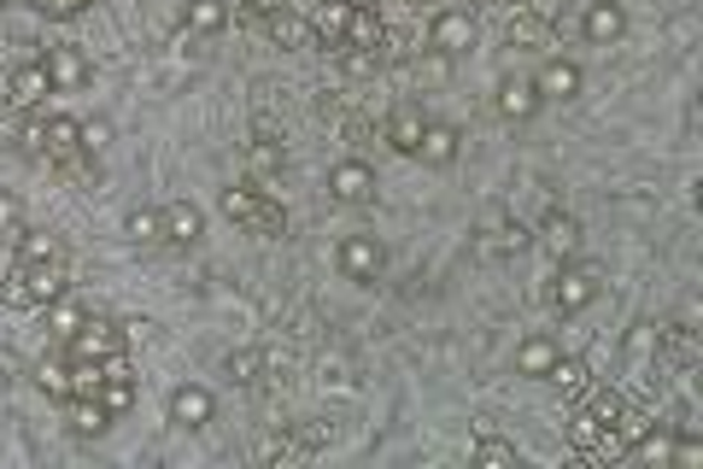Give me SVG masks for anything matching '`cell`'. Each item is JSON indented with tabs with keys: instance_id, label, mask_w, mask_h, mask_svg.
<instances>
[{
	"instance_id": "cell-1",
	"label": "cell",
	"mask_w": 703,
	"mask_h": 469,
	"mask_svg": "<svg viewBox=\"0 0 703 469\" xmlns=\"http://www.w3.org/2000/svg\"><path fill=\"white\" fill-rule=\"evenodd\" d=\"M71 282V258L53 235H18V264L0 282V305H53Z\"/></svg>"
},
{
	"instance_id": "cell-2",
	"label": "cell",
	"mask_w": 703,
	"mask_h": 469,
	"mask_svg": "<svg viewBox=\"0 0 703 469\" xmlns=\"http://www.w3.org/2000/svg\"><path fill=\"white\" fill-rule=\"evenodd\" d=\"M24 147L35 159H48L53 171L77 176V182H100L94 147H89V135H82L77 118H30V124H24Z\"/></svg>"
},
{
	"instance_id": "cell-3",
	"label": "cell",
	"mask_w": 703,
	"mask_h": 469,
	"mask_svg": "<svg viewBox=\"0 0 703 469\" xmlns=\"http://www.w3.org/2000/svg\"><path fill=\"white\" fill-rule=\"evenodd\" d=\"M223 212H230V223H241L246 235H264V241L287 235V212L264 188H230L223 194Z\"/></svg>"
},
{
	"instance_id": "cell-4",
	"label": "cell",
	"mask_w": 703,
	"mask_h": 469,
	"mask_svg": "<svg viewBox=\"0 0 703 469\" xmlns=\"http://www.w3.org/2000/svg\"><path fill=\"white\" fill-rule=\"evenodd\" d=\"M71 358H94V364H118L130 353V329L118 317H82V329L65 340Z\"/></svg>"
},
{
	"instance_id": "cell-5",
	"label": "cell",
	"mask_w": 703,
	"mask_h": 469,
	"mask_svg": "<svg viewBox=\"0 0 703 469\" xmlns=\"http://www.w3.org/2000/svg\"><path fill=\"white\" fill-rule=\"evenodd\" d=\"M328 435H335L328 422H294V428H282L276 440H264L258 458L264 463H305V458H317L328 446Z\"/></svg>"
},
{
	"instance_id": "cell-6",
	"label": "cell",
	"mask_w": 703,
	"mask_h": 469,
	"mask_svg": "<svg viewBox=\"0 0 703 469\" xmlns=\"http://www.w3.org/2000/svg\"><path fill=\"white\" fill-rule=\"evenodd\" d=\"M598 288H604V276H598L592 264H574V271L557 276V288H551V312H557V317L587 312V305L598 299Z\"/></svg>"
},
{
	"instance_id": "cell-7",
	"label": "cell",
	"mask_w": 703,
	"mask_h": 469,
	"mask_svg": "<svg viewBox=\"0 0 703 469\" xmlns=\"http://www.w3.org/2000/svg\"><path fill=\"white\" fill-rule=\"evenodd\" d=\"M328 194H335L340 206H369V200H376V171H369L364 159H346V165L328 171Z\"/></svg>"
},
{
	"instance_id": "cell-8",
	"label": "cell",
	"mask_w": 703,
	"mask_h": 469,
	"mask_svg": "<svg viewBox=\"0 0 703 469\" xmlns=\"http://www.w3.org/2000/svg\"><path fill=\"white\" fill-rule=\"evenodd\" d=\"M428 42L440 48L446 59H451V53H469V48H475V18H469V12H440V18L428 24Z\"/></svg>"
},
{
	"instance_id": "cell-9",
	"label": "cell",
	"mask_w": 703,
	"mask_h": 469,
	"mask_svg": "<svg viewBox=\"0 0 703 469\" xmlns=\"http://www.w3.org/2000/svg\"><path fill=\"white\" fill-rule=\"evenodd\" d=\"M41 71H48L53 89H82L89 83V59L77 48H41Z\"/></svg>"
},
{
	"instance_id": "cell-10",
	"label": "cell",
	"mask_w": 703,
	"mask_h": 469,
	"mask_svg": "<svg viewBox=\"0 0 703 469\" xmlns=\"http://www.w3.org/2000/svg\"><path fill=\"white\" fill-rule=\"evenodd\" d=\"M340 271H346L352 282L381 276V247H376V235H346V241H340Z\"/></svg>"
},
{
	"instance_id": "cell-11",
	"label": "cell",
	"mask_w": 703,
	"mask_h": 469,
	"mask_svg": "<svg viewBox=\"0 0 703 469\" xmlns=\"http://www.w3.org/2000/svg\"><path fill=\"white\" fill-rule=\"evenodd\" d=\"M581 30H587V42L610 48V42H622V30H628V12L615 7V0H592V7H587V18H581Z\"/></svg>"
},
{
	"instance_id": "cell-12",
	"label": "cell",
	"mask_w": 703,
	"mask_h": 469,
	"mask_svg": "<svg viewBox=\"0 0 703 469\" xmlns=\"http://www.w3.org/2000/svg\"><path fill=\"white\" fill-rule=\"evenodd\" d=\"M533 89H540V100H574L581 94V65H574V59H546Z\"/></svg>"
},
{
	"instance_id": "cell-13",
	"label": "cell",
	"mask_w": 703,
	"mask_h": 469,
	"mask_svg": "<svg viewBox=\"0 0 703 469\" xmlns=\"http://www.w3.org/2000/svg\"><path fill=\"white\" fill-rule=\"evenodd\" d=\"M346 24H352V7L346 0H328V7H317V18H312V42L323 53H340L346 48Z\"/></svg>"
},
{
	"instance_id": "cell-14",
	"label": "cell",
	"mask_w": 703,
	"mask_h": 469,
	"mask_svg": "<svg viewBox=\"0 0 703 469\" xmlns=\"http://www.w3.org/2000/svg\"><path fill=\"white\" fill-rule=\"evenodd\" d=\"M7 94H12V106H41V100L53 94V83H48V71H41V59H30V65H18L12 77H7Z\"/></svg>"
},
{
	"instance_id": "cell-15",
	"label": "cell",
	"mask_w": 703,
	"mask_h": 469,
	"mask_svg": "<svg viewBox=\"0 0 703 469\" xmlns=\"http://www.w3.org/2000/svg\"><path fill=\"white\" fill-rule=\"evenodd\" d=\"M212 411H217V399L205 394V387H176V394H171V422L176 428H205Z\"/></svg>"
},
{
	"instance_id": "cell-16",
	"label": "cell",
	"mask_w": 703,
	"mask_h": 469,
	"mask_svg": "<svg viewBox=\"0 0 703 469\" xmlns=\"http://www.w3.org/2000/svg\"><path fill=\"white\" fill-rule=\"evenodd\" d=\"M422 130H428V118H422L417 106H399V112H393L387 124H381V141H387L393 153H417Z\"/></svg>"
},
{
	"instance_id": "cell-17",
	"label": "cell",
	"mask_w": 703,
	"mask_h": 469,
	"mask_svg": "<svg viewBox=\"0 0 703 469\" xmlns=\"http://www.w3.org/2000/svg\"><path fill=\"white\" fill-rule=\"evenodd\" d=\"M499 112L510 118V124H528V118L540 112V89H533L528 77H505L499 83Z\"/></svg>"
},
{
	"instance_id": "cell-18",
	"label": "cell",
	"mask_w": 703,
	"mask_h": 469,
	"mask_svg": "<svg viewBox=\"0 0 703 469\" xmlns=\"http://www.w3.org/2000/svg\"><path fill=\"white\" fill-rule=\"evenodd\" d=\"M94 399H100V405H106V411H112V417H123V411H130V405H135V376H130V370H123V358H118V364H106V376H100V387H94Z\"/></svg>"
},
{
	"instance_id": "cell-19",
	"label": "cell",
	"mask_w": 703,
	"mask_h": 469,
	"mask_svg": "<svg viewBox=\"0 0 703 469\" xmlns=\"http://www.w3.org/2000/svg\"><path fill=\"white\" fill-rule=\"evenodd\" d=\"M656 358L674 364V370H686V364L697 358V346H692V329H686V323H663V329H656Z\"/></svg>"
},
{
	"instance_id": "cell-20",
	"label": "cell",
	"mask_w": 703,
	"mask_h": 469,
	"mask_svg": "<svg viewBox=\"0 0 703 469\" xmlns=\"http://www.w3.org/2000/svg\"><path fill=\"white\" fill-rule=\"evenodd\" d=\"M246 165H253L258 176H282L287 171V147H282L271 130H258L253 141H246Z\"/></svg>"
},
{
	"instance_id": "cell-21",
	"label": "cell",
	"mask_w": 703,
	"mask_h": 469,
	"mask_svg": "<svg viewBox=\"0 0 703 469\" xmlns=\"http://www.w3.org/2000/svg\"><path fill=\"white\" fill-rule=\"evenodd\" d=\"M546 381H557V394H569V399L592 394V370H587V358H563V353H557V364L546 370Z\"/></svg>"
},
{
	"instance_id": "cell-22",
	"label": "cell",
	"mask_w": 703,
	"mask_h": 469,
	"mask_svg": "<svg viewBox=\"0 0 703 469\" xmlns=\"http://www.w3.org/2000/svg\"><path fill=\"white\" fill-rule=\"evenodd\" d=\"M200 230H205V217L194 212V206H164V241H171V247H194L200 241Z\"/></svg>"
},
{
	"instance_id": "cell-23",
	"label": "cell",
	"mask_w": 703,
	"mask_h": 469,
	"mask_svg": "<svg viewBox=\"0 0 703 469\" xmlns=\"http://www.w3.org/2000/svg\"><path fill=\"white\" fill-rule=\"evenodd\" d=\"M417 159H422V165H451V159H458V130L428 124L422 141H417Z\"/></svg>"
},
{
	"instance_id": "cell-24",
	"label": "cell",
	"mask_w": 703,
	"mask_h": 469,
	"mask_svg": "<svg viewBox=\"0 0 703 469\" xmlns=\"http://www.w3.org/2000/svg\"><path fill=\"white\" fill-rule=\"evenodd\" d=\"M71 428H77L82 440H89V435H106V428H112V411H106L100 399H71Z\"/></svg>"
},
{
	"instance_id": "cell-25",
	"label": "cell",
	"mask_w": 703,
	"mask_h": 469,
	"mask_svg": "<svg viewBox=\"0 0 703 469\" xmlns=\"http://www.w3.org/2000/svg\"><path fill=\"white\" fill-rule=\"evenodd\" d=\"M264 364H271V358H264L258 346H241V353H230V358H223V370H230L241 387H258V381H264Z\"/></svg>"
},
{
	"instance_id": "cell-26",
	"label": "cell",
	"mask_w": 703,
	"mask_h": 469,
	"mask_svg": "<svg viewBox=\"0 0 703 469\" xmlns=\"http://www.w3.org/2000/svg\"><path fill=\"white\" fill-rule=\"evenodd\" d=\"M346 48H381V53H387V30H381V18H376V12H352V24H346Z\"/></svg>"
},
{
	"instance_id": "cell-27",
	"label": "cell",
	"mask_w": 703,
	"mask_h": 469,
	"mask_svg": "<svg viewBox=\"0 0 703 469\" xmlns=\"http://www.w3.org/2000/svg\"><path fill=\"white\" fill-rule=\"evenodd\" d=\"M123 230H130V241H141V247H153V241H164V212L135 206L130 217H123Z\"/></svg>"
},
{
	"instance_id": "cell-28",
	"label": "cell",
	"mask_w": 703,
	"mask_h": 469,
	"mask_svg": "<svg viewBox=\"0 0 703 469\" xmlns=\"http://www.w3.org/2000/svg\"><path fill=\"white\" fill-rule=\"evenodd\" d=\"M35 381H41V394H48V399H65L71 405V358H48L35 370Z\"/></svg>"
},
{
	"instance_id": "cell-29",
	"label": "cell",
	"mask_w": 703,
	"mask_h": 469,
	"mask_svg": "<svg viewBox=\"0 0 703 469\" xmlns=\"http://www.w3.org/2000/svg\"><path fill=\"white\" fill-rule=\"evenodd\" d=\"M557 364V346L551 340H528V346H516V370L522 376H546Z\"/></svg>"
},
{
	"instance_id": "cell-30",
	"label": "cell",
	"mask_w": 703,
	"mask_h": 469,
	"mask_svg": "<svg viewBox=\"0 0 703 469\" xmlns=\"http://www.w3.org/2000/svg\"><path fill=\"white\" fill-rule=\"evenodd\" d=\"M223 24H230V7H223V0H194V7H189V30L217 35Z\"/></svg>"
},
{
	"instance_id": "cell-31",
	"label": "cell",
	"mask_w": 703,
	"mask_h": 469,
	"mask_svg": "<svg viewBox=\"0 0 703 469\" xmlns=\"http://www.w3.org/2000/svg\"><path fill=\"white\" fill-rule=\"evenodd\" d=\"M335 59H340L352 77H376V71L387 65V53H381V48H340Z\"/></svg>"
},
{
	"instance_id": "cell-32",
	"label": "cell",
	"mask_w": 703,
	"mask_h": 469,
	"mask_svg": "<svg viewBox=\"0 0 703 469\" xmlns=\"http://www.w3.org/2000/svg\"><path fill=\"white\" fill-rule=\"evenodd\" d=\"M546 241H551L557 253H574V247H581V223L563 217V212H551V217H546Z\"/></svg>"
},
{
	"instance_id": "cell-33",
	"label": "cell",
	"mask_w": 703,
	"mask_h": 469,
	"mask_svg": "<svg viewBox=\"0 0 703 469\" xmlns=\"http://www.w3.org/2000/svg\"><path fill=\"white\" fill-rule=\"evenodd\" d=\"M475 463H487V469H505V463H516V446H505V440H492V435H481L475 440V452H469Z\"/></svg>"
},
{
	"instance_id": "cell-34",
	"label": "cell",
	"mask_w": 703,
	"mask_h": 469,
	"mask_svg": "<svg viewBox=\"0 0 703 469\" xmlns=\"http://www.w3.org/2000/svg\"><path fill=\"white\" fill-rule=\"evenodd\" d=\"M82 317H89V312H82V305H53V312H48V329L59 335V346H65V340L82 329Z\"/></svg>"
},
{
	"instance_id": "cell-35",
	"label": "cell",
	"mask_w": 703,
	"mask_h": 469,
	"mask_svg": "<svg viewBox=\"0 0 703 469\" xmlns=\"http://www.w3.org/2000/svg\"><path fill=\"white\" fill-rule=\"evenodd\" d=\"M18 235H24V200L0 194V241H18Z\"/></svg>"
},
{
	"instance_id": "cell-36",
	"label": "cell",
	"mask_w": 703,
	"mask_h": 469,
	"mask_svg": "<svg viewBox=\"0 0 703 469\" xmlns=\"http://www.w3.org/2000/svg\"><path fill=\"white\" fill-rule=\"evenodd\" d=\"M505 12H522V18H540V24H557L563 0H505Z\"/></svg>"
},
{
	"instance_id": "cell-37",
	"label": "cell",
	"mask_w": 703,
	"mask_h": 469,
	"mask_svg": "<svg viewBox=\"0 0 703 469\" xmlns=\"http://www.w3.org/2000/svg\"><path fill=\"white\" fill-rule=\"evenodd\" d=\"M246 18H253V24H264V18H276V12H287V0H246L241 7Z\"/></svg>"
},
{
	"instance_id": "cell-38",
	"label": "cell",
	"mask_w": 703,
	"mask_h": 469,
	"mask_svg": "<svg viewBox=\"0 0 703 469\" xmlns=\"http://www.w3.org/2000/svg\"><path fill=\"white\" fill-rule=\"evenodd\" d=\"M35 7L48 12V18H77L82 7H89V0H35Z\"/></svg>"
},
{
	"instance_id": "cell-39",
	"label": "cell",
	"mask_w": 703,
	"mask_h": 469,
	"mask_svg": "<svg viewBox=\"0 0 703 469\" xmlns=\"http://www.w3.org/2000/svg\"><path fill=\"white\" fill-rule=\"evenodd\" d=\"M346 135H352V141H358V147H364V141H369V135H381V130L369 124V118H352V124H346Z\"/></svg>"
},
{
	"instance_id": "cell-40",
	"label": "cell",
	"mask_w": 703,
	"mask_h": 469,
	"mask_svg": "<svg viewBox=\"0 0 703 469\" xmlns=\"http://www.w3.org/2000/svg\"><path fill=\"white\" fill-rule=\"evenodd\" d=\"M12 370H18V358H12V353H0V381H12Z\"/></svg>"
},
{
	"instance_id": "cell-41",
	"label": "cell",
	"mask_w": 703,
	"mask_h": 469,
	"mask_svg": "<svg viewBox=\"0 0 703 469\" xmlns=\"http://www.w3.org/2000/svg\"><path fill=\"white\" fill-rule=\"evenodd\" d=\"M346 7H352V12H376L381 0H346Z\"/></svg>"
},
{
	"instance_id": "cell-42",
	"label": "cell",
	"mask_w": 703,
	"mask_h": 469,
	"mask_svg": "<svg viewBox=\"0 0 703 469\" xmlns=\"http://www.w3.org/2000/svg\"><path fill=\"white\" fill-rule=\"evenodd\" d=\"M0 7H7V0H0Z\"/></svg>"
}]
</instances>
